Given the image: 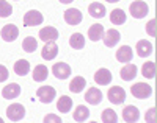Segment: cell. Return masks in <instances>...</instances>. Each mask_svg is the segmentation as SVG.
Segmentation results:
<instances>
[{
    "mask_svg": "<svg viewBox=\"0 0 157 123\" xmlns=\"http://www.w3.org/2000/svg\"><path fill=\"white\" fill-rule=\"evenodd\" d=\"M129 11H130V16L134 19H143L148 16L149 6H148V3L141 2V0H135V2H132L129 5Z\"/></svg>",
    "mask_w": 157,
    "mask_h": 123,
    "instance_id": "obj_1",
    "label": "cell"
},
{
    "mask_svg": "<svg viewBox=\"0 0 157 123\" xmlns=\"http://www.w3.org/2000/svg\"><path fill=\"white\" fill-rule=\"evenodd\" d=\"M130 93L138 100H146L152 95V87L146 83H135L132 87H130Z\"/></svg>",
    "mask_w": 157,
    "mask_h": 123,
    "instance_id": "obj_2",
    "label": "cell"
},
{
    "mask_svg": "<svg viewBox=\"0 0 157 123\" xmlns=\"http://www.w3.org/2000/svg\"><path fill=\"white\" fill-rule=\"evenodd\" d=\"M6 117L11 121H19L25 117V107L21 103H13L6 107Z\"/></svg>",
    "mask_w": 157,
    "mask_h": 123,
    "instance_id": "obj_3",
    "label": "cell"
},
{
    "mask_svg": "<svg viewBox=\"0 0 157 123\" xmlns=\"http://www.w3.org/2000/svg\"><path fill=\"white\" fill-rule=\"evenodd\" d=\"M107 98L112 104H123L126 100V90L120 86H113L107 92Z\"/></svg>",
    "mask_w": 157,
    "mask_h": 123,
    "instance_id": "obj_4",
    "label": "cell"
},
{
    "mask_svg": "<svg viewBox=\"0 0 157 123\" xmlns=\"http://www.w3.org/2000/svg\"><path fill=\"white\" fill-rule=\"evenodd\" d=\"M55 95H57V92H55V89L52 86H43V87H39L36 90V97L39 98V101L44 103V104H49V103L54 101Z\"/></svg>",
    "mask_w": 157,
    "mask_h": 123,
    "instance_id": "obj_5",
    "label": "cell"
},
{
    "mask_svg": "<svg viewBox=\"0 0 157 123\" xmlns=\"http://www.w3.org/2000/svg\"><path fill=\"white\" fill-rule=\"evenodd\" d=\"M44 20L43 14L36 9H30L29 12H25L24 16V25L25 26H36V25H41Z\"/></svg>",
    "mask_w": 157,
    "mask_h": 123,
    "instance_id": "obj_6",
    "label": "cell"
},
{
    "mask_svg": "<svg viewBox=\"0 0 157 123\" xmlns=\"http://www.w3.org/2000/svg\"><path fill=\"white\" fill-rule=\"evenodd\" d=\"M63 17H64V20H66L68 25H72V26L78 25V23L82 22V19H83L80 9H77V8H69V9H66V11H64V14H63Z\"/></svg>",
    "mask_w": 157,
    "mask_h": 123,
    "instance_id": "obj_7",
    "label": "cell"
},
{
    "mask_svg": "<svg viewBox=\"0 0 157 123\" xmlns=\"http://www.w3.org/2000/svg\"><path fill=\"white\" fill-rule=\"evenodd\" d=\"M0 36H2V39L5 40V42H13V40L17 39L19 30H17V26L14 23H8V25H5L3 28H2Z\"/></svg>",
    "mask_w": 157,
    "mask_h": 123,
    "instance_id": "obj_8",
    "label": "cell"
},
{
    "mask_svg": "<svg viewBox=\"0 0 157 123\" xmlns=\"http://www.w3.org/2000/svg\"><path fill=\"white\" fill-rule=\"evenodd\" d=\"M52 73L58 79H68L71 76V67L66 62H57L52 67Z\"/></svg>",
    "mask_w": 157,
    "mask_h": 123,
    "instance_id": "obj_9",
    "label": "cell"
},
{
    "mask_svg": "<svg viewBox=\"0 0 157 123\" xmlns=\"http://www.w3.org/2000/svg\"><path fill=\"white\" fill-rule=\"evenodd\" d=\"M120 39H121V34L115 28L107 30L105 33H104V36H102V40H104V44H105V47H110V48L115 47L118 42H120Z\"/></svg>",
    "mask_w": 157,
    "mask_h": 123,
    "instance_id": "obj_10",
    "label": "cell"
},
{
    "mask_svg": "<svg viewBox=\"0 0 157 123\" xmlns=\"http://www.w3.org/2000/svg\"><path fill=\"white\" fill-rule=\"evenodd\" d=\"M123 118L126 123H137L138 118H140V111L137 106H126L123 109Z\"/></svg>",
    "mask_w": 157,
    "mask_h": 123,
    "instance_id": "obj_11",
    "label": "cell"
},
{
    "mask_svg": "<svg viewBox=\"0 0 157 123\" xmlns=\"http://www.w3.org/2000/svg\"><path fill=\"white\" fill-rule=\"evenodd\" d=\"M39 37L43 42H55L58 39V30L54 26H44L43 30H39Z\"/></svg>",
    "mask_w": 157,
    "mask_h": 123,
    "instance_id": "obj_12",
    "label": "cell"
},
{
    "mask_svg": "<svg viewBox=\"0 0 157 123\" xmlns=\"http://www.w3.org/2000/svg\"><path fill=\"white\" fill-rule=\"evenodd\" d=\"M135 50H137V54L140 58H148V56L152 54V44L149 42V40H146V39H141V40L137 42Z\"/></svg>",
    "mask_w": 157,
    "mask_h": 123,
    "instance_id": "obj_13",
    "label": "cell"
},
{
    "mask_svg": "<svg viewBox=\"0 0 157 123\" xmlns=\"http://www.w3.org/2000/svg\"><path fill=\"white\" fill-rule=\"evenodd\" d=\"M134 58V51L129 45H123L116 50V59L118 62H124V64H129Z\"/></svg>",
    "mask_w": 157,
    "mask_h": 123,
    "instance_id": "obj_14",
    "label": "cell"
},
{
    "mask_svg": "<svg viewBox=\"0 0 157 123\" xmlns=\"http://www.w3.org/2000/svg\"><path fill=\"white\" fill-rule=\"evenodd\" d=\"M19 95H21V86L16 84V83H11V84H8L2 89V97L5 100H14Z\"/></svg>",
    "mask_w": 157,
    "mask_h": 123,
    "instance_id": "obj_15",
    "label": "cell"
},
{
    "mask_svg": "<svg viewBox=\"0 0 157 123\" xmlns=\"http://www.w3.org/2000/svg\"><path fill=\"white\" fill-rule=\"evenodd\" d=\"M85 101L88 104H99L102 101V92L98 89V87H90L86 92H85Z\"/></svg>",
    "mask_w": 157,
    "mask_h": 123,
    "instance_id": "obj_16",
    "label": "cell"
},
{
    "mask_svg": "<svg viewBox=\"0 0 157 123\" xmlns=\"http://www.w3.org/2000/svg\"><path fill=\"white\" fill-rule=\"evenodd\" d=\"M57 54H58V47H57L55 42H47V44L43 47V50H41V56H43V59H46V61L55 59Z\"/></svg>",
    "mask_w": 157,
    "mask_h": 123,
    "instance_id": "obj_17",
    "label": "cell"
},
{
    "mask_svg": "<svg viewBox=\"0 0 157 123\" xmlns=\"http://www.w3.org/2000/svg\"><path fill=\"white\" fill-rule=\"evenodd\" d=\"M94 81L99 86H107L112 83V72L109 69H99L94 73Z\"/></svg>",
    "mask_w": 157,
    "mask_h": 123,
    "instance_id": "obj_18",
    "label": "cell"
},
{
    "mask_svg": "<svg viewBox=\"0 0 157 123\" xmlns=\"http://www.w3.org/2000/svg\"><path fill=\"white\" fill-rule=\"evenodd\" d=\"M72 117L77 123H83L86 121V118L90 117V109L83 104H78L75 109H74V112H72Z\"/></svg>",
    "mask_w": 157,
    "mask_h": 123,
    "instance_id": "obj_19",
    "label": "cell"
},
{
    "mask_svg": "<svg viewBox=\"0 0 157 123\" xmlns=\"http://www.w3.org/2000/svg\"><path fill=\"white\" fill-rule=\"evenodd\" d=\"M85 87H86V79L83 76H75V78L71 79V83H69V90L72 93H80Z\"/></svg>",
    "mask_w": 157,
    "mask_h": 123,
    "instance_id": "obj_20",
    "label": "cell"
},
{
    "mask_svg": "<svg viewBox=\"0 0 157 123\" xmlns=\"http://www.w3.org/2000/svg\"><path fill=\"white\" fill-rule=\"evenodd\" d=\"M47 76H49V69L44 64H39L33 69V79L36 83H43V81L47 79Z\"/></svg>",
    "mask_w": 157,
    "mask_h": 123,
    "instance_id": "obj_21",
    "label": "cell"
},
{
    "mask_svg": "<svg viewBox=\"0 0 157 123\" xmlns=\"http://www.w3.org/2000/svg\"><path fill=\"white\" fill-rule=\"evenodd\" d=\"M57 109H58V112L68 114L72 109V98L68 97V95H61L60 100L57 101Z\"/></svg>",
    "mask_w": 157,
    "mask_h": 123,
    "instance_id": "obj_22",
    "label": "cell"
},
{
    "mask_svg": "<svg viewBox=\"0 0 157 123\" xmlns=\"http://www.w3.org/2000/svg\"><path fill=\"white\" fill-rule=\"evenodd\" d=\"M102 36H104V26L101 23H94V25H91L88 28V37L93 40V42L101 40Z\"/></svg>",
    "mask_w": 157,
    "mask_h": 123,
    "instance_id": "obj_23",
    "label": "cell"
},
{
    "mask_svg": "<svg viewBox=\"0 0 157 123\" xmlns=\"http://www.w3.org/2000/svg\"><path fill=\"white\" fill-rule=\"evenodd\" d=\"M88 12L91 17H96V19H101L105 16V6L99 2H93L90 6H88Z\"/></svg>",
    "mask_w": 157,
    "mask_h": 123,
    "instance_id": "obj_24",
    "label": "cell"
},
{
    "mask_svg": "<svg viewBox=\"0 0 157 123\" xmlns=\"http://www.w3.org/2000/svg\"><path fill=\"white\" fill-rule=\"evenodd\" d=\"M120 75H121V78L124 81H132L137 76V65L135 64H126L121 69Z\"/></svg>",
    "mask_w": 157,
    "mask_h": 123,
    "instance_id": "obj_25",
    "label": "cell"
},
{
    "mask_svg": "<svg viewBox=\"0 0 157 123\" xmlns=\"http://www.w3.org/2000/svg\"><path fill=\"white\" fill-rule=\"evenodd\" d=\"M14 72L19 76H25L30 72V62L27 59H19L17 62H14Z\"/></svg>",
    "mask_w": 157,
    "mask_h": 123,
    "instance_id": "obj_26",
    "label": "cell"
},
{
    "mask_svg": "<svg viewBox=\"0 0 157 123\" xmlns=\"http://www.w3.org/2000/svg\"><path fill=\"white\" fill-rule=\"evenodd\" d=\"M69 45L75 50H80L85 47V37L82 33H74L71 37H69Z\"/></svg>",
    "mask_w": 157,
    "mask_h": 123,
    "instance_id": "obj_27",
    "label": "cell"
},
{
    "mask_svg": "<svg viewBox=\"0 0 157 123\" xmlns=\"http://www.w3.org/2000/svg\"><path fill=\"white\" fill-rule=\"evenodd\" d=\"M126 19H127L126 17V12L123 9H113L110 12V22L113 25H123L126 22Z\"/></svg>",
    "mask_w": 157,
    "mask_h": 123,
    "instance_id": "obj_28",
    "label": "cell"
},
{
    "mask_svg": "<svg viewBox=\"0 0 157 123\" xmlns=\"http://www.w3.org/2000/svg\"><path fill=\"white\" fill-rule=\"evenodd\" d=\"M141 73H143V76H145V78L152 79L155 76V64L152 61L145 62V64H143V67H141Z\"/></svg>",
    "mask_w": 157,
    "mask_h": 123,
    "instance_id": "obj_29",
    "label": "cell"
},
{
    "mask_svg": "<svg viewBox=\"0 0 157 123\" xmlns=\"http://www.w3.org/2000/svg\"><path fill=\"white\" fill-rule=\"evenodd\" d=\"M36 47H38V42H36V39L32 37V36L25 37V39L22 40V50H24L25 53H33V51L36 50Z\"/></svg>",
    "mask_w": 157,
    "mask_h": 123,
    "instance_id": "obj_30",
    "label": "cell"
},
{
    "mask_svg": "<svg viewBox=\"0 0 157 123\" xmlns=\"http://www.w3.org/2000/svg\"><path fill=\"white\" fill-rule=\"evenodd\" d=\"M101 118L104 123H118V115L113 109H104L101 114Z\"/></svg>",
    "mask_w": 157,
    "mask_h": 123,
    "instance_id": "obj_31",
    "label": "cell"
},
{
    "mask_svg": "<svg viewBox=\"0 0 157 123\" xmlns=\"http://www.w3.org/2000/svg\"><path fill=\"white\" fill-rule=\"evenodd\" d=\"M13 12V6L6 0H0V17H10Z\"/></svg>",
    "mask_w": 157,
    "mask_h": 123,
    "instance_id": "obj_32",
    "label": "cell"
},
{
    "mask_svg": "<svg viewBox=\"0 0 157 123\" xmlns=\"http://www.w3.org/2000/svg\"><path fill=\"white\" fill-rule=\"evenodd\" d=\"M145 120L146 123H157V111L155 107H149L148 112L145 114Z\"/></svg>",
    "mask_w": 157,
    "mask_h": 123,
    "instance_id": "obj_33",
    "label": "cell"
},
{
    "mask_svg": "<svg viewBox=\"0 0 157 123\" xmlns=\"http://www.w3.org/2000/svg\"><path fill=\"white\" fill-rule=\"evenodd\" d=\"M146 33H148L149 36L155 37V34H157V22H155V19H151V20L146 23Z\"/></svg>",
    "mask_w": 157,
    "mask_h": 123,
    "instance_id": "obj_34",
    "label": "cell"
},
{
    "mask_svg": "<svg viewBox=\"0 0 157 123\" xmlns=\"http://www.w3.org/2000/svg\"><path fill=\"white\" fill-rule=\"evenodd\" d=\"M43 123H63V120H61L58 115H55V114H47V115L44 117Z\"/></svg>",
    "mask_w": 157,
    "mask_h": 123,
    "instance_id": "obj_35",
    "label": "cell"
},
{
    "mask_svg": "<svg viewBox=\"0 0 157 123\" xmlns=\"http://www.w3.org/2000/svg\"><path fill=\"white\" fill-rule=\"evenodd\" d=\"M8 76H10L8 69H6L5 65L0 64V83H3V81H6V79H8Z\"/></svg>",
    "mask_w": 157,
    "mask_h": 123,
    "instance_id": "obj_36",
    "label": "cell"
},
{
    "mask_svg": "<svg viewBox=\"0 0 157 123\" xmlns=\"http://www.w3.org/2000/svg\"><path fill=\"white\" fill-rule=\"evenodd\" d=\"M58 2H60V3H64V5H68V3H72L74 0H58Z\"/></svg>",
    "mask_w": 157,
    "mask_h": 123,
    "instance_id": "obj_37",
    "label": "cell"
},
{
    "mask_svg": "<svg viewBox=\"0 0 157 123\" xmlns=\"http://www.w3.org/2000/svg\"><path fill=\"white\" fill-rule=\"evenodd\" d=\"M109 3H116V2H120V0H107Z\"/></svg>",
    "mask_w": 157,
    "mask_h": 123,
    "instance_id": "obj_38",
    "label": "cell"
},
{
    "mask_svg": "<svg viewBox=\"0 0 157 123\" xmlns=\"http://www.w3.org/2000/svg\"><path fill=\"white\" fill-rule=\"evenodd\" d=\"M0 123H5V121H3V118H2V117H0Z\"/></svg>",
    "mask_w": 157,
    "mask_h": 123,
    "instance_id": "obj_39",
    "label": "cell"
},
{
    "mask_svg": "<svg viewBox=\"0 0 157 123\" xmlns=\"http://www.w3.org/2000/svg\"><path fill=\"white\" fill-rule=\"evenodd\" d=\"M90 123H98V121H90Z\"/></svg>",
    "mask_w": 157,
    "mask_h": 123,
    "instance_id": "obj_40",
    "label": "cell"
},
{
    "mask_svg": "<svg viewBox=\"0 0 157 123\" xmlns=\"http://www.w3.org/2000/svg\"><path fill=\"white\" fill-rule=\"evenodd\" d=\"M16 2H17V0H16Z\"/></svg>",
    "mask_w": 157,
    "mask_h": 123,
    "instance_id": "obj_41",
    "label": "cell"
}]
</instances>
